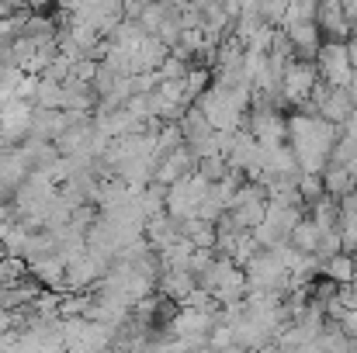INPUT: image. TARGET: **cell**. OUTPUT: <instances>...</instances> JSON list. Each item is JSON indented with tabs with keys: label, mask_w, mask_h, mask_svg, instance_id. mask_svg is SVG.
Instances as JSON below:
<instances>
[{
	"label": "cell",
	"mask_w": 357,
	"mask_h": 353,
	"mask_svg": "<svg viewBox=\"0 0 357 353\" xmlns=\"http://www.w3.org/2000/svg\"><path fill=\"white\" fill-rule=\"evenodd\" d=\"M10 101H14V94H7V91H0V111H3V108H7Z\"/></svg>",
	"instance_id": "obj_28"
},
{
	"label": "cell",
	"mask_w": 357,
	"mask_h": 353,
	"mask_svg": "<svg viewBox=\"0 0 357 353\" xmlns=\"http://www.w3.org/2000/svg\"><path fill=\"white\" fill-rule=\"evenodd\" d=\"M70 17L91 24V28L101 31V35H112L121 21H125V3H121V0H80Z\"/></svg>",
	"instance_id": "obj_7"
},
{
	"label": "cell",
	"mask_w": 357,
	"mask_h": 353,
	"mask_svg": "<svg viewBox=\"0 0 357 353\" xmlns=\"http://www.w3.org/2000/svg\"><path fill=\"white\" fill-rule=\"evenodd\" d=\"M181 229H184V222H177L170 212H163V215H153V219H146V242L160 253V249H167L170 242H177L181 239Z\"/></svg>",
	"instance_id": "obj_13"
},
{
	"label": "cell",
	"mask_w": 357,
	"mask_h": 353,
	"mask_svg": "<svg viewBox=\"0 0 357 353\" xmlns=\"http://www.w3.org/2000/svg\"><path fill=\"white\" fill-rule=\"evenodd\" d=\"M319 66L316 63H305V59H295L288 70H284V77H281V97H284V104H298L302 111L309 108V101H312V91L319 87Z\"/></svg>",
	"instance_id": "obj_5"
},
{
	"label": "cell",
	"mask_w": 357,
	"mask_h": 353,
	"mask_svg": "<svg viewBox=\"0 0 357 353\" xmlns=\"http://www.w3.org/2000/svg\"><path fill=\"white\" fill-rule=\"evenodd\" d=\"M35 108H52V111H63V84H59V80H49V77H38Z\"/></svg>",
	"instance_id": "obj_19"
},
{
	"label": "cell",
	"mask_w": 357,
	"mask_h": 353,
	"mask_svg": "<svg viewBox=\"0 0 357 353\" xmlns=\"http://www.w3.org/2000/svg\"><path fill=\"white\" fill-rule=\"evenodd\" d=\"M31 115H35V104L31 101H21V97H14L0 111V149L21 146L31 135Z\"/></svg>",
	"instance_id": "obj_8"
},
{
	"label": "cell",
	"mask_w": 357,
	"mask_h": 353,
	"mask_svg": "<svg viewBox=\"0 0 357 353\" xmlns=\"http://www.w3.org/2000/svg\"><path fill=\"white\" fill-rule=\"evenodd\" d=\"M156 288L163 291L167 301H181V305H184V301L198 291V277H195L191 270H163Z\"/></svg>",
	"instance_id": "obj_14"
},
{
	"label": "cell",
	"mask_w": 357,
	"mask_h": 353,
	"mask_svg": "<svg viewBox=\"0 0 357 353\" xmlns=\"http://www.w3.org/2000/svg\"><path fill=\"white\" fill-rule=\"evenodd\" d=\"M208 187H212V184H208L205 177H198V173H191V177H184V180H177V184H170V187H167V212H170L177 222L198 219V208H202Z\"/></svg>",
	"instance_id": "obj_3"
},
{
	"label": "cell",
	"mask_w": 357,
	"mask_h": 353,
	"mask_svg": "<svg viewBox=\"0 0 357 353\" xmlns=\"http://www.w3.org/2000/svg\"><path fill=\"white\" fill-rule=\"evenodd\" d=\"M181 233H184V239H191L198 249H215L219 226H212V222H205V219H188Z\"/></svg>",
	"instance_id": "obj_17"
},
{
	"label": "cell",
	"mask_w": 357,
	"mask_h": 353,
	"mask_svg": "<svg viewBox=\"0 0 357 353\" xmlns=\"http://www.w3.org/2000/svg\"><path fill=\"white\" fill-rule=\"evenodd\" d=\"M195 166H198V156H195V149L184 142V146H177V149H170V152H163V156H160L156 173H153V184L170 187V184H177V180L191 177V173H195Z\"/></svg>",
	"instance_id": "obj_10"
},
{
	"label": "cell",
	"mask_w": 357,
	"mask_h": 353,
	"mask_svg": "<svg viewBox=\"0 0 357 353\" xmlns=\"http://www.w3.org/2000/svg\"><path fill=\"white\" fill-rule=\"evenodd\" d=\"M253 353H284V350H281L278 343H264V347H257Z\"/></svg>",
	"instance_id": "obj_25"
},
{
	"label": "cell",
	"mask_w": 357,
	"mask_h": 353,
	"mask_svg": "<svg viewBox=\"0 0 357 353\" xmlns=\"http://www.w3.org/2000/svg\"><path fill=\"white\" fill-rule=\"evenodd\" d=\"M319 235H323V229H319L312 219H302V222L291 229L288 242H291L295 249H302V253H312V256H316V249H319Z\"/></svg>",
	"instance_id": "obj_18"
},
{
	"label": "cell",
	"mask_w": 357,
	"mask_h": 353,
	"mask_svg": "<svg viewBox=\"0 0 357 353\" xmlns=\"http://www.w3.org/2000/svg\"><path fill=\"white\" fill-rule=\"evenodd\" d=\"M246 132L260 146H281V142H288V118L274 104H253V111L246 115Z\"/></svg>",
	"instance_id": "obj_6"
},
{
	"label": "cell",
	"mask_w": 357,
	"mask_h": 353,
	"mask_svg": "<svg viewBox=\"0 0 357 353\" xmlns=\"http://www.w3.org/2000/svg\"><path fill=\"white\" fill-rule=\"evenodd\" d=\"M49 0H21V7H31V10H42Z\"/></svg>",
	"instance_id": "obj_26"
},
{
	"label": "cell",
	"mask_w": 357,
	"mask_h": 353,
	"mask_svg": "<svg viewBox=\"0 0 357 353\" xmlns=\"http://www.w3.org/2000/svg\"><path fill=\"white\" fill-rule=\"evenodd\" d=\"M347 45H351V63H354V70H357V35H351Z\"/></svg>",
	"instance_id": "obj_27"
},
{
	"label": "cell",
	"mask_w": 357,
	"mask_h": 353,
	"mask_svg": "<svg viewBox=\"0 0 357 353\" xmlns=\"http://www.w3.org/2000/svg\"><path fill=\"white\" fill-rule=\"evenodd\" d=\"M340 139V128L319 115H291L288 118V146L302 166V173H323L330 166V152Z\"/></svg>",
	"instance_id": "obj_1"
},
{
	"label": "cell",
	"mask_w": 357,
	"mask_h": 353,
	"mask_svg": "<svg viewBox=\"0 0 357 353\" xmlns=\"http://www.w3.org/2000/svg\"><path fill=\"white\" fill-rule=\"evenodd\" d=\"M323 277H330V281H337V284H354L357 281L354 253H337V256L323 260Z\"/></svg>",
	"instance_id": "obj_16"
},
{
	"label": "cell",
	"mask_w": 357,
	"mask_h": 353,
	"mask_svg": "<svg viewBox=\"0 0 357 353\" xmlns=\"http://www.w3.org/2000/svg\"><path fill=\"white\" fill-rule=\"evenodd\" d=\"M316 66H319V77L330 84V87H347L351 77H354V63H351V45L344 38H330L319 45L316 52Z\"/></svg>",
	"instance_id": "obj_4"
},
{
	"label": "cell",
	"mask_w": 357,
	"mask_h": 353,
	"mask_svg": "<svg viewBox=\"0 0 357 353\" xmlns=\"http://www.w3.org/2000/svg\"><path fill=\"white\" fill-rule=\"evenodd\" d=\"M28 274H31L42 288L66 295V288H63V284H66V263H63V256H59V253L42 256V260H31V263H28Z\"/></svg>",
	"instance_id": "obj_12"
},
{
	"label": "cell",
	"mask_w": 357,
	"mask_h": 353,
	"mask_svg": "<svg viewBox=\"0 0 357 353\" xmlns=\"http://www.w3.org/2000/svg\"><path fill=\"white\" fill-rule=\"evenodd\" d=\"M288 31V42H291V49H295V59H305V63H316V52H319V35H323V28L316 24V21H305V24H288L284 28Z\"/></svg>",
	"instance_id": "obj_11"
},
{
	"label": "cell",
	"mask_w": 357,
	"mask_h": 353,
	"mask_svg": "<svg viewBox=\"0 0 357 353\" xmlns=\"http://www.w3.org/2000/svg\"><path fill=\"white\" fill-rule=\"evenodd\" d=\"M226 159H229L233 170H239V173L250 177V180H257V177L264 173V146H260L246 128H239L236 135H233V146H229Z\"/></svg>",
	"instance_id": "obj_9"
},
{
	"label": "cell",
	"mask_w": 357,
	"mask_h": 353,
	"mask_svg": "<svg viewBox=\"0 0 357 353\" xmlns=\"http://www.w3.org/2000/svg\"><path fill=\"white\" fill-rule=\"evenodd\" d=\"M184 87H188L191 101H198V97L212 87V73H208L205 66H191V70H188V77H184Z\"/></svg>",
	"instance_id": "obj_22"
},
{
	"label": "cell",
	"mask_w": 357,
	"mask_h": 353,
	"mask_svg": "<svg viewBox=\"0 0 357 353\" xmlns=\"http://www.w3.org/2000/svg\"><path fill=\"white\" fill-rule=\"evenodd\" d=\"M295 184H298V194H302L305 205H316V201L326 194V187H323V173H302Z\"/></svg>",
	"instance_id": "obj_21"
},
{
	"label": "cell",
	"mask_w": 357,
	"mask_h": 353,
	"mask_svg": "<svg viewBox=\"0 0 357 353\" xmlns=\"http://www.w3.org/2000/svg\"><path fill=\"white\" fill-rule=\"evenodd\" d=\"M323 187H326L330 198L344 201L347 194L357 191V177L347 170V166H326V170H323Z\"/></svg>",
	"instance_id": "obj_15"
},
{
	"label": "cell",
	"mask_w": 357,
	"mask_h": 353,
	"mask_svg": "<svg viewBox=\"0 0 357 353\" xmlns=\"http://www.w3.org/2000/svg\"><path fill=\"white\" fill-rule=\"evenodd\" d=\"M250 101H253V91H250V87L212 84V87L195 101V108L208 118V125H212L215 132H239L246 115H250Z\"/></svg>",
	"instance_id": "obj_2"
},
{
	"label": "cell",
	"mask_w": 357,
	"mask_h": 353,
	"mask_svg": "<svg viewBox=\"0 0 357 353\" xmlns=\"http://www.w3.org/2000/svg\"><path fill=\"white\" fill-rule=\"evenodd\" d=\"M344 91L351 94V101H354V108H357V70H354V77H351V84H347Z\"/></svg>",
	"instance_id": "obj_24"
},
{
	"label": "cell",
	"mask_w": 357,
	"mask_h": 353,
	"mask_svg": "<svg viewBox=\"0 0 357 353\" xmlns=\"http://www.w3.org/2000/svg\"><path fill=\"white\" fill-rule=\"evenodd\" d=\"M344 10H347L351 24H357V0H344Z\"/></svg>",
	"instance_id": "obj_23"
},
{
	"label": "cell",
	"mask_w": 357,
	"mask_h": 353,
	"mask_svg": "<svg viewBox=\"0 0 357 353\" xmlns=\"http://www.w3.org/2000/svg\"><path fill=\"white\" fill-rule=\"evenodd\" d=\"M319 17V0H288V14H284V28L288 24H305Z\"/></svg>",
	"instance_id": "obj_20"
}]
</instances>
